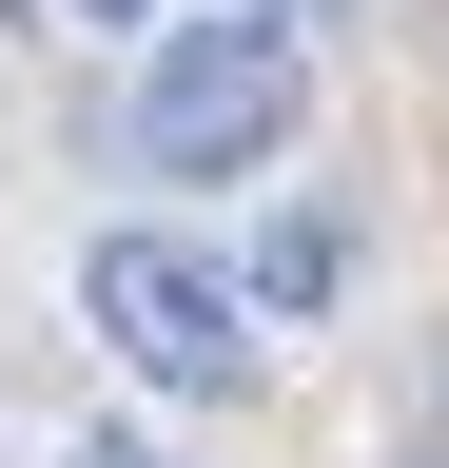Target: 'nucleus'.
I'll list each match as a JSON object with an SVG mask.
<instances>
[{
    "mask_svg": "<svg viewBox=\"0 0 449 468\" xmlns=\"http://www.w3.org/2000/svg\"><path fill=\"white\" fill-rule=\"evenodd\" d=\"M0 20H20V0H0Z\"/></svg>",
    "mask_w": 449,
    "mask_h": 468,
    "instance_id": "obj_7",
    "label": "nucleus"
},
{
    "mask_svg": "<svg viewBox=\"0 0 449 468\" xmlns=\"http://www.w3.org/2000/svg\"><path fill=\"white\" fill-rule=\"evenodd\" d=\"M294 117H313V39L254 20V0H215V20H156L137 39L118 137H137V176L215 196V176H273V156H294Z\"/></svg>",
    "mask_w": 449,
    "mask_h": 468,
    "instance_id": "obj_1",
    "label": "nucleus"
},
{
    "mask_svg": "<svg viewBox=\"0 0 449 468\" xmlns=\"http://www.w3.org/2000/svg\"><path fill=\"white\" fill-rule=\"evenodd\" d=\"M254 20H294V39H313V20H352V0H254Z\"/></svg>",
    "mask_w": 449,
    "mask_h": 468,
    "instance_id": "obj_5",
    "label": "nucleus"
},
{
    "mask_svg": "<svg viewBox=\"0 0 449 468\" xmlns=\"http://www.w3.org/2000/svg\"><path fill=\"white\" fill-rule=\"evenodd\" d=\"M59 468H176V449H137V430H79V449H59Z\"/></svg>",
    "mask_w": 449,
    "mask_h": 468,
    "instance_id": "obj_4",
    "label": "nucleus"
},
{
    "mask_svg": "<svg viewBox=\"0 0 449 468\" xmlns=\"http://www.w3.org/2000/svg\"><path fill=\"white\" fill-rule=\"evenodd\" d=\"M79 20H137V39H156V0H79Z\"/></svg>",
    "mask_w": 449,
    "mask_h": 468,
    "instance_id": "obj_6",
    "label": "nucleus"
},
{
    "mask_svg": "<svg viewBox=\"0 0 449 468\" xmlns=\"http://www.w3.org/2000/svg\"><path fill=\"white\" fill-rule=\"evenodd\" d=\"M79 332L118 351L137 390H176V410H235V390H254V292L215 273L196 234H156V215L79 254Z\"/></svg>",
    "mask_w": 449,
    "mask_h": 468,
    "instance_id": "obj_2",
    "label": "nucleus"
},
{
    "mask_svg": "<svg viewBox=\"0 0 449 468\" xmlns=\"http://www.w3.org/2000/svg\"><path fill=\"white\" fill-rule=\"evenodd\" d=\"M332 273H352V234H332V215H273V254H254V313H313Z\"/></svg>",
    "mask_w": 449,
    "mask_h": 468,
    "instance_id": "obj_3",
    "label": "nucleus"
}]
</instances>
